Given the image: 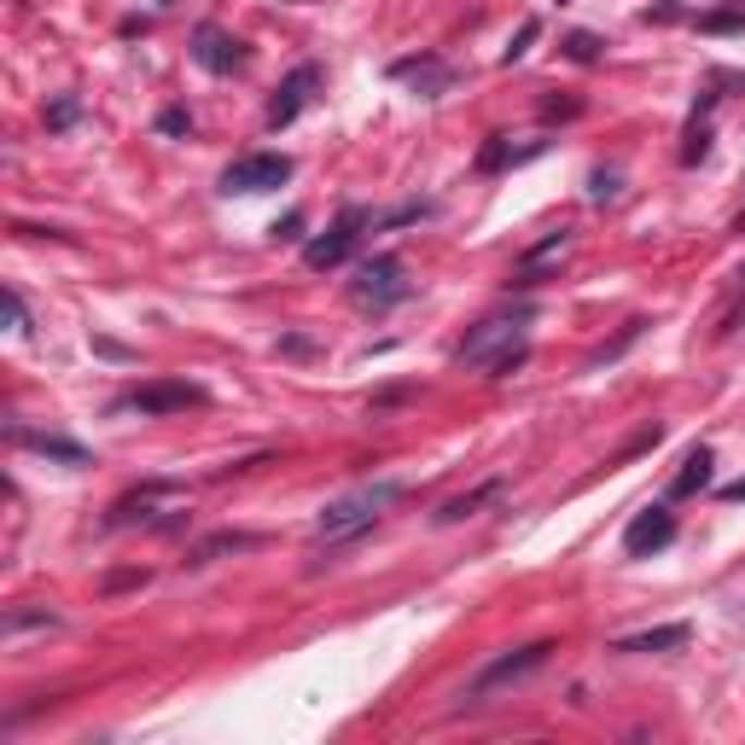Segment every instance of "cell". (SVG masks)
I'll return each mask as SVG.
<instances>
[{
  "instance_id": "obj_1",
  "label": "cell",
  "mask_w": 745,
  "mask_h": 745,
  "mask_svg": "<svg viewBox=\"0 0 745 745\" xmlns=\"http://www.w3.org/2000/svg\"><path fill=\"white\" fill-rule=\"evenodd\" d=\"M402 496V484H362V489H350V496H338V501H327L320 506V518H315V541H350V536H362V530H373L379 524V513L391 506Z\"/></svg>"
},
{
  "instance_id": "obj_2",
  "label": "cell",
  "mask_w": 745,
  "mask_h": 745,
  "mask_svg": "<svg viewBox=\"0 0 745 745\" xmlns=\"http://www.w3.org/2000/svg\"><path fill=\"white\" fill-rule=\"evenodd\" d=\"M524 327H530V309H513V315H489L466 332V344L454 350L461 367H496L501 355H518L524 350Z\"/></svg>"
},
{
  "instance_id": "obj_3",
  "label": "cell",
  "mask_w": 745,
  "mask_h": 745,
  "mask_svg": "<svg viewBox=\"0 0 745 745\" xmlns=\"http://www.w3.org/2000/svg\"><path fill=\"white\" fill-rule=\"evenodd\" d=\"M548 652H553V640H530V647H518V652L496 658V664L478 670V682L466 687V705H484L496 687H513V682H524V675H536L541 664H548Z\"/></svg>"
},
{
  "instance_id": "obj_4",
  "label": "cell",
  "mask_w": 745,
  "mask_h": 745,
  "mask_svg": "<svg viewBox=\"0 0 745 745\" xmlns=\"http://www.w3.org/2000/svg\"><path fill=\"white\" fill-rule=\"evenodd\" d=\"M362 228H373V210L344 205V210H338V222L320 233V240L303 245V262H309V268H338L355 251V240H362Z\"/></svg>"
},
{
  "instance_id": "obj_5",
  "label": "cell",
  "mask_w": 745,
  "mask_h": 745,
  "mask_svg": "<svg viewBox=\"0 0 745 745\" xmlns=\"http://www.w3.org/2000/svg\"><path fill=\"white\" fill-rule=\"evenodd\" d=\"M350 297L362 303V309H391V303L408 297V280H402V262L396 257H367L355 268V285Z\"/></svg>"
},
{
  "instance_id": "obj_6",
  "label": "cell",
  "mask_w": 745,
  "mask_h": 745,
  "mask_svg": "<svg viewBox=\"0 0 745 745\" xmlns=\"http://www.w3.org/2000/svg\"><path fill=\"white\" fill-rule=\"evenodd\" d=\"M292 181V158L285 151H251V158L222 169V193H268V186Z\"/></svg>"
},
{
  "instance_id": "obj_7",
  "label": "cell",
  "mask_w": 745,
  "mask_h": 745,
  "mask_svg": "<svg viewBox=\"0 0 745 745\" xmlns=\"http://www.w3.org/2000/svg\"><path fill=\"white\" fill-rule=\"evenodd\" d=\"M205 402V391L198 384H186V379H151L141 384V391H129L117 408H134V414H181V408H198Z\"/></svg>"
},
{
  "instance_id": "obj_8",
  "label": "cell",
  "mask_w": 745,
  "mask_h": 745,
  "mask_svg": "<svg viewBox=\"0 0 745 745\" xmlns=\"http://www.w3.org/2000/svg\"><path fill=\"white\" fill-rule=\"evenodd\" d=\"M315 88H320V71H315V64H297V71L280 82V94L268 99V129H285V123H297V111L315 99Z\"/></svg>"
},
{
  "instance_id": "obj_9",
  "label": "cell",
  "mask_w": 745,
  "mask_h": 745,
  "mask_svg": "<svg viewBox=\"0 0 745 745\" xmlns=\"http://www.w3.org/2000/svg\"><path fill=\"white\" fill-rule=\"evenodd\" d=\"M193 59L205 64L210 76H233V71H240V64H245V47L233 41L228 29L205 24V29H198V36H193Z\"/></svg>"
},
{
  "instance_id": "obj_10",
  "label": "cell",
  "mask_w": 745,
  "mask_h": 745,
  "mask_svg": "<svg viewBox=\"0 0 745 745\" xmlns=\"http://www.w3.org/2000/svg\"><path fill=\"white\" fill-rule=\"evenodd\" d=\"M675 541V518L664 513V506H647L630 530H623V553L630 559H647V553H658V548H670Z\"/></svg>"
},
{
  "instance_id": "obj_11",
  "label": "cell",
  "mask_w": 745,
  "mask_h": 745,
  "mask_svg": "<svg viewBox=\"0 0 745 745\" xmlns=\"http://www.w3.org/2000/svg\"><path fill=\"white\" fill-rule=\"evenodd\" d=\"M391 76H396V82H419V88H426L431 99L454 82V76H449V64H437L431 53H419V59H396V64H391Z\"/></svg>"
},
{
  "instance_id": "obj_12",
  "label": "cell",
  "mask_w": 745,
  "mask_h": 745,
  "mask_svg": "<svg viewBox=\"0 0 745 745\" xmlns=\"http://www.w3.org/2000/svg\"><path fill=\"white\" fill-rule=\"evenodd\" d=\"M12 443H24V449H36L47 454V461H64V466H94L88 461V449L71 443V437H41V431H12Z\"/></svg>"
},
{
  "instance_id": "obj_13",
  "label": "cell",
  "mask_w": 745,
  "mask_h": 745,
  "mask_svg": "<svg viewBox=\"0 0 745 745\" xmlns=\"http://www.w3.org/2000/svg\"><path fill=\"white\" fill-rule=\"evenodd\" d=\"M710 466H717V461H710V449H705V443H699V449H687L682 472H675V478H670V501H687V496H699V489L710 484Z\"/></svg>"
},
{
  "instance_id": "obj_14",
  "label": "cell",
  "mask_w": 745,
  "mask_h": 745,
  "mask_svg": "<svg viewBox=\"0 0 745 745\" xmlns=\"http://www.w3.org/2000/svg\"><path fill=\"white\" fill-rule=\"evenodd\" d=\"M675 647H687V623H664V630L612 640V652H675Z\"/></svg>"
},
{
  "instance_id": "obj_15",
  "label": "cell",
  "mask_w": 745,
  "mask_h": 745,
  "mask_svg": "<svg viewBox=\"0 0 745 745\" xmlns=\"http://www.w3.org/2000/svg\"><path fill=\"white\" fill-rule=\"evenodd\" d=\"M501 496V484H478L472 496H454V501H443V513H437V524H461V518H472L484 501H496Z\"/></svg>"
},
{
  "instance_id": "obj_16",
  "label": "cell",
  "mask_w": 745,
  "mask_h": 745,
  "mask_svg": "<svg viewBox=\"0 0 745 745\" xmlns=\"http://www.w3.org/2000/svg\"><path fill=\"white\" fill-rule=\"evenodd\" d=\"M518 158H524V151H513V146L501 141V134H489V146H484V158H478V169H484V175H496V169H506V163H518Z\"/></svg>"
},
{
  "instance_id": "obj_17",
  "label": "cell",
  "mask_w": 745,
  "mask_h": 745,
  "mask_svg": "<svg viewBox=\"0 0 745 745\" xmlns=\"http://www.w3.org/2000/svg\"><path fill=\"white\" fill-rule=\"evenodd\" d=\"M536 36H541V19H524V24H518V36L506 41L501 64H518V59H524V53H530V47H536Z\"/></svg>"
},
{
  "instance_id": "obj_18",
  "label": "cell",
  "mask_w": 745,
  "mask_h": 745,
  "mask_svg": "<svg viewBox=\"0 0 745 745\" xmlns=\"http://www.w3.org/2000/svg\"><path fill=\"white\" fill-rule=\"evenodd\" d=\"M240 553V548H257V536H216V541H205V548H193V565H205V559H216V553Z\"/></svg>"
},
{
  "instance_id": "obj_19",
  "label": "cell",
  "mask_w": 745,
  "mask_h": 745,
  "mask_svg": "<svg viewBox=\"0 0 745 745\" xmlns=\"http://www.w3.org/2000/svg\"><path fill=\"white\" fill-rule=\"evenodd\" d=\"M565 53L577 64H595L600 59V36H588V29H577V36H565Z\"/></svg>"
},
{
  "instance_id": "obj_20",
  "label": "cell",
  "mask_w": 745,
  "mask_h": 745,
  "mask_svg": "<svg viewBox=\"0 0 745 745\" xmlns=\"http://www.w3.org/2000/svg\"><path fill=\"white\" fill-rule=\"evenodd\" d=\"M0 303H7V320H12V332H29V309H24V297H19V292H7Z\"/></svg>"
},
{
  "instance_id": "obj_21",
  "label": "cell",
  "mask_w": 745,
  "mask_h": 745,
  "mask_svg": "<svg viewBox=\"0 0 745 745\" xmlns=\"http://www.w3.org/2000/svg\"><path fill=\"white\" fill-rule=\"evenodd\" d=\"M682 19V7H675V0H664V7H647L640 12V24H675Z\"/></svg>"
},
{
  "instance_id": "obj_22",
  "label": "cell",
  "mask_w": 745,
  "mask_h": 745,
  "mask_svg": "<svg viewBox=\"0 0 745 745\" xmlns=\"http://www.w3.org/2000/svg\"><path fill=\"white\" fill-rule=\"evenodd\" d=\"M158 129H163V134H186V129H193V117H186V111L175 106V111H163V117H158Z\"/></svg>"
},
{
  "instance_id": "obj_23",
  "label": "cell",
  "mask_w": 745,
  "mask_h": 745,
  "mask_svg": "<svg viewBox=\"0 0 745 745\" xmlns=\"http://www.w3.org/2000/svg\"><path fill=\"white\" fill-rule=\"evenodd\" d=\"M47 123H53V129H71V123H76V99H59V106L47 111Z\"/></svg>"
},
{
  "instance_id": "obj_24",
  "label": "cell",
  "mask_w": 745,
  "mask_h": 745,
  "mask_svg": "<svg viewBox=\"0 0 745 745\" xmlns=\"http://www.w3.org/2000/svg\"><path fill=\"white\" fill-rule=\"evenodd\" d=\"M699 29H740V12H710V19H699Z\"/></svg>"
},
{
  "instance_id": "obj_25",
  "label": "cell",
  "mask_w": 745,
  "mask_h": 745,
  "mask_svg": "<svg viewBox=\"0 0 745 745\" xmlns=\"http://www.w3.org/2000/svg\"><path fill=\"white\" fill-rule=\"evenodd\" d=\"M303 233V216H285V222H274V240H297Z\"/></svg>"
},
{
  "instance_id": "obj_26",
  "label": "cell",
  "mask_w": 745,
  "mask_h": 745,
  "mask_svg": "<svg viewBox=\"0 0 745 745\" xmlns=\"http://www.w3.org/2000/svg\"><path fill=\"white\" fill-rule=\"evenodd\" d=\"M722 501H745V478H740V484H728V489H722Z\"/></svg>"
},
{
  "instance_id": "obj_27",
  "label": "cell",
  "mask_w": 745,
  "mask_h": 745,
  "mask_svg": "<svg viewBox=\"0 0 745 745\" xmlns=\"http://www.w3.org/2000/svg\"><path fill=\"white\" fill-rule=\"evenodd\" d=\"M740 280H745V268H740Z\"/></svg>"
}]
</instances>
